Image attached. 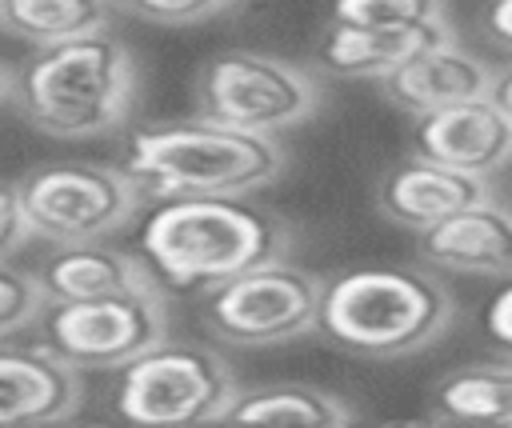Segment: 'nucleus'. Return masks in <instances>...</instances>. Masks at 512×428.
I'll return each mask as SVG.
<instances>
[{
    "instance_id": "4",
    "label": "nucleus",
    "mask_w": 512,
    "mask_h": 428,
    "mask_svg": "<svg viewBox=\"0 0 512 428\" xmlns=\"http://www.w3.org/2000/svg\"><path fill=\"white\" fill-rule=\"evenodd\" d=\"M456 316L448 284L428 268H352L324 284L320 332L368 360H400L436 344Z\"/></svg>"
},
{
    "instance_id": "9",
    "label": "nucleus",
    "mask_w": 512,
    "mask_h": 428,
    "mask_svg": "<svg viewBox=\"0 0 512 428\" xmlns=\"http://www.w3.org/2000/svg\"><path fill=\"white\" fill-rule=\"evenodd\" d=\"M168 336L160 280L96 300H56L40 312V344L76 368H124Z\"/></svg>"
},
{
    "instance_id": "14",
    "label": "nucleus",
    "mask_w": 512,
    "mask_h": 428,
    "mask_svg": "<svg viewBox=\"0 0 512 428\" xmlns=\"http://www.w3.org/2000/svg\"><path fill=\"white\" fill-rule=\"evenodd\" d=\"M448 20L412 24V28H360V24H328L316 44V64L328 76L344 80H384L412 56L428 52L432 44L452 40Z\"/></svg>"
},
{
    "instance_id": "6",
    "label": "nucleus",
    "mask_w": 512,
    "mask_h": 428,
    "mask_svg": "<svg viewBox=\"0 0 512 428\" xmlns=\"http://www.w3.org/2000/svg\"><path fill=\"white\" fill-rule=\"evenodd\" d=\"M236 392V376L216 348L164 336L120 368L112 404L132 424H196L224 420Z\"/></svg>"
},
{
    "instance_id": "21",
    "label": "nucleus",
    "mask_w": 512,
    "mask_h": 428,
    "mask_svg": "<svg viewBox=\"0 0 512 428\" xmlns=\"http://www.w3.org/2000/svg\"><path fill=\"white\" fill-rule=\"evenodd\" d=\"M48 308V296L40 288V276L28 268H16L0 260V336L28 328Z\"/></svg>"
},
{
    "instance_id": "16",
    "label": "nucleus",
    "mask_w": 512,
    "mask_h": 428,
    "mask_svg": "<svg viewBox=\"0 0 512 428\" xmlns=\"http://www.w3.org/2000/svg\"><path fill=\"white\" fill-rule=\"evenodd\" d=\"M40 288L48 304L56 300H96L128 288H144L156 280L148 260H136L120 248H108L100 240H80V244H56L52 256L36 268Z\"/></svg>"
},
{
    "instance_id": "7",
    "label": "nucleus",
    "mask_w": 512,
    "mask_h": 428,
    "mask_svg": "<svg viewBox=\"0 0 512 428\" xmlns=\"http://www.w3.org/2000/svg\"><path fill=\"white\" fill-rule=\"evenodd\" d=\"M320 300L324 284L284 256L204 288L200 316L220 340L240 348H264L320 328Z\"/></svg>"
},
{
    "instance_id": "12",
    "label": "nucleus",
    "mask_w": 512,
    "mask_h": 428,
    "mask_svg": "<svg viewBox=\"0 0 512 428\" xmlns=\"http://www.w3.org/2000/svg\"><path fill=\"white\" fill-rule=\"evenodd\" d=\"M376 84H380L388 104H396L412 116H424V112H436V108H452V104H464V100L492 96L496 68L484 64L476 52H468L452 36V40L432 44L428 52L412 56L408 64H400L396 72H388Z\"/></svg>"
},
{
    "instance_id": "28",
    "label": "nucleus",
    "mask_w": 512,
    "mask_h": 428,
    "mask_svg": "<svg viewBox=\"0 0 512 428\" xmlns=\"http://www.w3.org/2000/svg\"><path fill=\"white\" fill-rule=\"evenodd\" d=\"M8 4H12V0H0V12H4V8H8Z\"/></svg>"
},
{
    "instance_id": "13",
    "label": "nucleus",
    "mask_w": 512,
    "mask_h": 428,
    "mask_svg": "<svg viewBox=\"0 0 512 428\" xmlns=\"http://www.w3.org/2000/svg\"><path fill=\"white\" fill-rule=\"evenodd\" d=\"M80 368L36 348L0 344V424L64 420L80 408Z\"/></svg>"
},
{
    "instance_id": "23",
    "label": "nucleus",
    "mask_w": 512,
    "mask_h": 428,
    "mask_svg": "<svg viewBox=\"0 0 512 428\" xmlns=\"http://www.w3.org/2000/svg\"><path fill=\"white\" fill-rule=\"evenodd\" d=\"M28 236H32V228H28V216L20 204V188L0 180V260L16 256L28 244Z\"/></svg>"
},
{
    "instance_id": "8",
    "label": "nucleus",
    "mask_w": 512,
    "mask_h": 428,
    "mask_svg": "<svg viewBox=\"0 0 512 428\" xmlns=\"http://www.w3.org/2000/svg\"><path fill=\"white\" fill-rule=\"evenodd\" d=\"M32 236L48 244L100 240L124 228L140 208V184L112 164H40L16 180Z\"/></svg>"
},
{
    "instance_id": "18",
    "label": "nucleus",
    "mask_w": 512,
    "mask_h": 428,
    "mask_svg": "<svg viewBox=\"0 0 512 428\" xmlns=\"http://www.w3.org/2000/svg\"><path fill=\"white\" fill-rule=\"evenodd\" d=\"M432 416L468 424H512V360L448 372L432 388Z\"/></svg>"
},
{
    "instance_id": "1",
    "label": "nucleus",
    "mask_w": 512,
    "mask_h": 428,
    "mask_svg": "<svg viewBox=\"0 0 512 428\" xmlns=\"http://www.w3.org/2000/svg\"><path fill=\"white\" fill-rule=\"evenodd\" d=\"M136 92V56L112 28L36 44L12 80L20 120L56 140H96L124 128Z\"/></svg>"
},
{
    "instance_id": "11",
    "label": "nucleus",
    "mask_w": 512,
    "mask_h": 428,
    "mask_svg": "<svg viewBox=\"0 0 512 428\" xmlns=\"http://www.w3.org/2000/svg\"><path fill=\"white\" fill-rule=\"evenodd\" d=\"M376 200L392 224L424 232L472 204L492 200V184H488V176L460 172V168H448L428 156H412L384 172Z\"/></svg>"
},
{
    "instance_id": "20",
    "label": "nucleus",
    "mask_w": 512,
    "mask_h": 428,
    "mask_svg": "<svg viewBox=\"0 0 512 428\" xmlns=\"http://www.w3.org/2000/svg\"><path fill=\"white\" fill-rule=\"evenodd\" d=\"M448 20L444 0H332L328 24H360V28H412Z\"/></svg>"
},
{
    "instance_id": "5",
    "label": "nucleus",
    "mask_w": 512,
    "mask_h": 428,
    "mask_svg": "<svg viewBox=\"0 0 512 428\" xmlns=\"http://www.w3.org/2000/svg\"><path fill=\"white\" fill-rule=\"evenodd\" d=\"M320 100V80L304 64L252 48L216 52L192 80V104L200 116L264 136H280L312 120Z\"/></svg>"
},
{
    "instance_id": "19",
    "label": "nucleus",
    "mask_w": 512,
    "mask_h": 428,
    "mask_svg": "<svg viewBox=\"0 0 512 428\" xmlns=\"http://www.w3.org/2000/svg\"><path fill=\"white\" fill-rule=\"evenodd\" d=\"M112 12L116 0H12L0 12V28L28 44H52L108 28Z\"/></svg>"
},
{
    "instance_id": "25",
    "label": "nucleus",
    "mask_w": 512,
    "mask_h": 428,
    "mask_svg": "<svg viewBox=\"0 0 512 428\" xmlns=\"http://www.w3.org/2000/svg\"><path fill=\"white\" fill-rule=\"evenodd\" d=\"M484 32L496 44L512 48V0H488V8H484Z\"/></svg>"
},
{
    "instance_id": "15",
    "label": "nucleus",
    "mask_w": 512,
    "mask_h": 428,
    "mask_svg": "<svg viewBox=\"0 0 512 428\" xmlns=\"http://www.w3.org/2000/svg\"><path fill=\"white\" fill-rule=\"evenodd\" d=\"M420 260L468 276H512V208L484 200L416 232Z\"/></svg>"
},
{
    "instance_id": "10",
    "label": "nucleus",
    "mask_w": 512,
    "mask_h": 428,
    "mask_svg": "<svg viewBox=\"0 0 512 428\" xmlns=\"http://www.w3.org/2000/svg\"><path fill=\"white\" fill-rule=\"evenodd\" d=\"M416 156L440 160L460 172L492 176L512 160V116L492 100H464L416 116Z\"/></svg>"
},
{
    "instance_id": "27",
    "label": "nucleus",
    "mask_w": 512,
    "mask_h": 428,
    "mask_svg": "<svg viewBox=\"0 0 512 428\" xmlns=\"http://www.w3.org/2000/svg\"><path fill=\"white\" fill-rule=\"evenodd\" d=\"M12 80H16V68L0 60V104H4V100H12Z\"/></svg>"
},
{
    "instance_id": "22",
    "label": "nucleus",
    "mask_w": 512,
    "mask_h": 428,
    "mask_svg": "<svg viewBox=\"0 0 512 428\" xmlns=\"http://www.w3.org/2000/svg\"><path fill=\"white\" fill-rule=\"evenodd\" d=\"M240 0H116L120 12L148 24H204L228 16Z\"/></svg>"
},
{
    "instance_id": "3",
    "label": "nucleus",
    "mask_w": 512,
    "mask_h": 428,
    "mask_svg": "<svg viewBox=\"0 0 512 428\" xmlns=\"http://www.w3.org/2000/svg\"><path fill=\"white\" fill-rule=\"evenodd\" d=\"M144 196H252L280 180L288 152L276 136L216 124L208 116L144 124L128 136L124 164Z\"/></svg>"
},
{
    "instance_id": "24",
    "label": "nucleus",
    "mask_w": 512,
    "mask_h": 428,
    "mask_svg": "<svg viewBox=\"0 0 512 428\" xmlns=\"http://www.w3.org/2000/svg\"><path fill=\"white\" fill-rule=\"evenodd\" d=\"M488 332H492V340L496 344H504V348H512V284L508 288H500L496 296H492V304H488Z\"/></svg>"
},
{
    "instance_id": "17",
    "label": "nucleus",
    "mask_w": 512,
    "mask_h": 428,
    "mask_svg": "<svg viewBox=\"0 0 512 428\" xmlns=\"http://www.w3.org/2000/svg\"><path fill=\"white\" fill-rule=\"evenodd\" d=\"M224 420H256V424H348L356 420V408L316 384H264V388H240L228 404Z\"/></svg>"
},
{
    "instance_id": "26",
    "label": "nucleus",
    "mask_w": 512,
    "mask_h": 428,
    "mask_svg": "<svg viewBox=\"0 0 512 428\" xmlns=\"http://www.w3.org/2000/svg\"><path fill=\"white\" fill-rule=\"evenodd\" d=\"M492 100L512 116V64L496 72V84H492Z\"/></svg>"
},
{
    "instance_id": "2",
    "label": "nucleus",
    "mask_w": 512,
    "mask_h": 428,
    "mask_svg": "<svg viewBox=\"0 0 512 428\" xmlns=\"http://www.w3.org/2000/svg\"><path fill=\"white\" fill-rule=\"evenodd\" d=\"M140 252L156 280L172 288L204 292L244 268L284 260L292 252V228L244 196H180L140 228Z\"/></svg>"
}]
</instances>
